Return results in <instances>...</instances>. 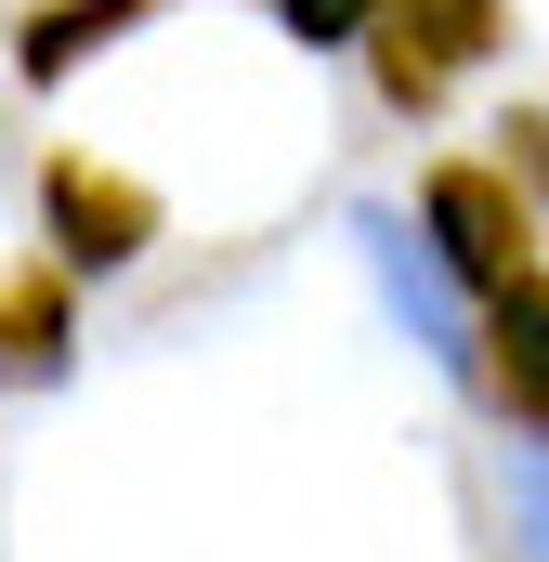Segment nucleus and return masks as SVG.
<instances>
[{
	"label": "nucleus",
	"mask_w": 549,
	"mask_h": 562,
	"mask_svg": "<svg viewBox=\"0 0 549 562\" xmlns=\"http://www.w3.org/2000/svg\"><path fill=\"white\" fill-rule=\"evenodd\" d=\"M418 236L445 249V276H471L484 301L524 276V210H511L484 170H445V183H432V210H418Z\"/></svg>",
	"instance_id": "1"
},
{
	"label": "nucleus",
	"mask_w": 549,
	"mask_h": 562,
	"mask_svg": "<svg viewBox=\"0 0 549 562\" xmlns=\"http://www.w3.org/2000/svg\"><path fill=\"white\" fill-rule=\"evenodd\" d=\"M367 262H380V288L418 314V340L445 353V367H471V327H458V288H445V249L418 236V223H367Z\"/></svg>",
	"instance_id": "2"
},
{
	"label": "nucleus",
	"mask_w": 549,
	"mask_h": 562,
	"mask_svg": "<svg viewBox=\"0 0 549 562\" xmlns=\"http://www.w3.org/2000/svg\"><path fill=\"white\" fill-rule=\"evenodd\" d=\"M53 236H66V262H132L144 196L132 183H92V170H53Z\"/></svg>",
	"instance_id": "3"
},
{
	"label": "nucleus",
	"mask_w": 549,
	"mask_h": 562,
	"mask_svg": "<svg viewBox=\"0 0 549 562\" xmlns=\"http://www.w3.org/2000/svg\"><path fill=\"white\" fill-rule=\"evenodd\" d=\"M497 380H511L524 419H549V276H511V288H497Z\"/></svg>",
	"instance_id": "4"
},
{
	"label": "nucleus",
	"mask_w": 549,
	"mask_h": 562,
	"mask_svg": "<svg viewBox=\"0 0 549 562\" xmlns=\"http://www.w3.org/2000/svg\"><path fill=\"white\" fill-rule=\"evenodd\" d=\"M132 13H144V0H53V13L26 26V79H66V66H79L92 40H119Z\"/></svg>",
	"instance_id": "5"
},
{
	"label": "nucleus",
	"mask_w": 549,
	"mask_h": 562,
	"mask_svg": "<svg viewBox=\"0 0 549 562\" xmlns=\"http://www.w3.org/2000/svg\"><path fill=\"white\" fill-rule=\"evenodd\" d=\"M406 26H418V92H432L458 53H484V40H497V0H406Z\"/></svg>",
	"instance_id": "6"
},
{
	"label": "nucleus",
	"mask_w": 549,
	"mask_h": 562,
	"mask_svg": "<svg viewBox=\"0 0 549 562\" xmlns=\"http://www.w3.org/2000/svg\"><path fill=\"white\" fill-rule=\"evenodd\" d=\"M274 13H288L301 40H367V26H380V0H274Z\"/></svg>",
	"instance_id": "7"
},
{
	"label": "nucleus",
	"mask_w": 549,
	"mask_h": 562,
	"mask_svg": "<svg viewBox=\"0 0 549 562\" xmlns=\"http://www.w3.org/2000/svg\"><path fill=\"white\" fill-rule=\"evenodd\" d=\"M511 510H524V562H549V458H511Z\"/></svg>",
	"instance_id": "8"
}]
</instances>
